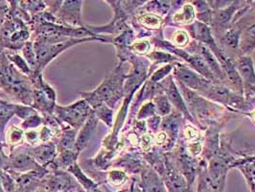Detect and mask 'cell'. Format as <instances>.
I'll return each instance as SVG.
<instances>
[{
  "instance_id": "6",
  "label": "cell",
  "mask_w": 255,
  "mask_h": 192,
  "mask_svg": "<svg viewBox=\"0 0 255 192\" xmlns=\"http://www.w3.org/2000/svg\"><path fill=\"white\" fill-rule=\"evenodd\" d=\"M140 21L149 28H158L161 25V18L153 14H146L141 16Z\"/></svg>"
},
{
  "instance_id": "4",
  "label": "cell",
  "mask_w": 255,
  "mask_h": 192,
  "mask_svg": "<svg viewBox=\"0 0 255 192\" xmlns=\"http://www.w3.org/2000/svg\"><path fill=\"white\" fill-rule=\"evenodd\" d=\"M202 52H203V56H204V59L206 61V64L208 65V67L210 69L214 70L219 75H222L220 64H218L217 59L212 55V53L204 46L202 47Z\"/></svg>"
},
{
  "instance_id": "8",
  "label": "cell",
  "mask_w": 255,
  "mask_h": 192,
  "mask_svg": "<svg viewBox=\"0 0 255 192\" xmlns=\"http://www.w3.org/2000/svg\"><path fill=\"white\" fill-rule=\"evenodd\" d=\"M173 41L179 46H184L188 42V36L184 31H179L174 35Z\"/></svg>"
},
{
  "instance_id": "3",
  "label": "cell",
  "mask_w": 255,
  "mask_h": 192,
  "mask_svg": "<svg viewBox=\"0 0 255 192\" xmlns=\"http://www.w3.org/2000/svg\"><path fill=\"white\" fill-rule=\"evenodd\" d=\"M195 17V11L191 5H185L182 10L174 15V19L179 23H189Z\"/></svg>"
},
{
  "instance_id": "10",
  "label": "cell",
  "mask_w": 255,
  "mask_h": 192,
  "mask_svg": "<svg viewBox=\"0 0 255 192\" xmlns=\"http://www.w3.org/2000/svg\"><path fill=\"white\" fill-rule=\"evenodd\" d=\"M185 137L190 141H195L199 138V133L195 129L187 128L185 130Z\"/></svg>"
},
{
  "instance_id": "5",
  "label": "cell",
  "mask_w": 255,
  "mask_h": 192,
  "mask_svg": "<svg viewBox=\"0 0 255 192\" xmlns=\"http://www.w3.org/2000/svg\"><path fill=\"white\" fill-rule=\"evenodd\" d=\"M196 36L197 38L201 40H203L206 43H211L214 44V40L212 38V36L210 34V30L208 29L207 26L204 25L202 23H197L196 25Z\"/></svg>"
},
{
  "instance_id": "1",
  "label": "cell",
  "mask_w": 255,
  "mask_h": 192,
  "mask_svg": "<svg viewBox=\"0 0 255 192\" xmlns=\"http://www.w3.org/2000/svg\"><path fill=\"white\" fill-rule=\"evenodd\" d=\"M177 75L179 77V80L184 83L187 87L191 89H201L206 85V82L204 81L201 77L198 76L196 73H194L189 68L179 65L177 68Z\"/></svg>"
},
{
  "instance_id": "11",
  "label": "cell",
  "mask_w": 255,
  "mask_h": 192,
  "mask_svg": "<svg viewBox=\"0 0 255 192\" xmlns=\"http://www.w3.org/2000/svg\"></svg>"
},
{
  "instance_id": "2",
  "label": "cell",
  "mask_w": 255,
  "mask_h": 192,
  "mask_svg": "<svg viewBox=\"0 0 255 192\" xmlns=\"http://www.w3.org/2000/svg\"><path fill=\"white\" fill-rule=\"evenodd\" d=\"M239 72H241L242 76L246 79L247 82L251 84H255V67L252 59L242 58L238 64Z\"/></svg>"
},
{
  "instance_id": "7",
  "label": "cell",
  "mask_w": 255,
  "mask_h": 192,
  "mask_svg": "<svg viewBox=\"0 0 255 192\" xmlns=\"http://www.w3.org/2000/svg\"><path fill=\"white\" fill-rule=\"evenodd\" d=\"M168 93H169V98L172 100V102L174 103L175 105H177L180 110H183L184 109V105H183V102H182V99H181L178 90H177L176 87L174 86L173 83L171 84V86L169 88Z\"/></svg>"
},
{
  "instance_id": "9",
  "label": "cell",
  "mask_w": 255,
  "mask_h": 192,
  "mask_svg": "<svg viewBox=\"0 0 255 192\" xmlns=\"http://www.w3.org/2000/svg\"><path fill=\"white\" fill-rule=\"evenodd\" d=\"M238 33H236L235 31H230L226 36V40L231 46H235L238 43Z\"/></svg>"
}]
</instances>
